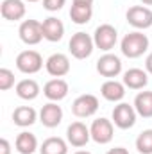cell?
I'll use <instances>...</instances> for the list:
<instances>
[{"label":"cell","instance_id":"6da1fadb","mask_svg":"<svg viewBox=\"0 0 152 154\" xmlns=\"http://www.w3.org/2000/svg\"><path fill=\"white\" fill-rule=\"evenodd\" d=\"M150 41L147 38V34H143L141 31H132L129 34H125L120 41V50L125 57L129 59H136L140 56H143L149 50Z\"/></svg>","mask_w":152,"mask_h":154},{"label":"cell","instance_id":"7a4b0ae2","mask_svg":"<svg viewBox=\"0 0 152 154\" xmlns=\"http://www.w3.org/2000/svg\"><path fill=\"white\" fill-rule=\"evenodd\" d=\"M93 48H95L93 38L90 34L82 32V31L75 32L70 38V41H68V50H70V54L75 59H86V57H90L91 52H93Z\"/></svg>","mask_w":152,"mask_h":154},{"label":"cell","instance_id":"3957f363","mask_svg":"<svg viewBox=\"0 0 152 154\" xmlns=\"http://www.w3.org/2000/svg\"><path fill=\"white\" fill-rule=\"evenodd\" d=\"M16 68L22 72V74H27V75H32V74H38L39 70L43 68V57L38 50H23L16 56Z\"/></svg>","mask_w":152,"mask_h":154},{"label":"cell","instance_id":"277c9868","mask_svg":"<svg viewBox=\"0 0 152 154\" xmlns=\"http://www.w3.org/2000/svg\"><path fill=\"white\" fill-rule=\"evenodd\" d=\"M90 133H91V140L99 145H106L113 140L114 136V124L113 120H108L104 116L97 118L91 122L90 125Z\"/></svg>","mask_w":152,"mask_h":154},{"label":"cell","instance_id":"5b68a950","mask_svg":"<svg viewBox=\"0 0 152 154\" xmlns=\"http://www.w3.org/2000/svg\"><path fill=\"white\" fill-rule=\"evenodd\" d=\"M93 41H95V47L104 50V52H109L113 50L116 41H118V31L114 29L111 23H102L95 29L93 32Z\"/></svg>","mask_w":152,"mask_h":154},{"label":"cell","instance_id":"8992f818","mask_svg":"<svg viewBox=\"0 0 152 154\" xmlns=\"http://www.w3.org/2000/svg\"><path fill=\"white\" fill-rule=\"evenodd\" d=\"M125 18H127V23L138 31H145V29L152 27V9H149L147 5L129 7L125 13Z\"/></svg>","mask_w":152,"mask_h":154},{"label":"cell","instance_id":"52a82bcc","mask_svg":"<svg viewBox=\"0 0 152 154\" xmlns=\"http://www.w3.org/2000/svg\"><path fill=\"white\" fill-rule=\"evenodd\" d=\"M99 111V99L91 93H84L79 95L75 100L72 102V113L77 118H88L93 116Z\"/></svg>","mask_w":152,"mask_h":154},{"label":"cell","instance_id":"ba28073f","mask_svg":"<svg viewBox=\"0 0 152 154\" xmlns=\"http://www.w3.org/2000/svg\"><path fill=\"white\" fill-rule=\"evenodd\" d=\"M136 116H138V113H136L134 106H131L127 102H120L118 106H114L111 118L118 129H131L136 124Z\"/></svg>","mask_w":152,"mask_h":154},{"label":"cell","instance_id":"9c48e42d","mask_svg":"<svg viewBox=\"0 0 152 154\" xmlns=\"http://www.w3.org/2000/svg\"><path fill=\"white\" fill-rule=\"evenodd\" d=\"M18 36L25 45H38L43 38V27L38 20H23L18 27Z\"/></svg>","mask_w":152,"mask_h":154},{"label":"cell","instance_id":"30bf717a","mask_svg":"<svg viewBox=\"0 0 152 154\" xmlns=\"http://www.w3.org/2000/svg\"><path fill=\"white\" fill-rule=\"evenodd\" d=\"M97 72L102 77H108V79L118 77L122 74V59H120L116 54L106 52V54L100 56L99 61H97Z\"/></svg>","mask_w":152,"mask_h":154},{"label":"cell","instance_id":"8fae6325","mask_svg":"<svg viewBox=\"0 0 152 154\" xmlns=\"http://www.w3.org/2000/svg\"><path fill=\"white\" fill-rule=\"evenodd\" d=\"M68 91H70V86H68V82H66L65 79H61V77H54V79L47 81L45 86H43V95H45L50 102H59V100L66 99Z\"/></svg>","mask_w":152,"mask_h":154},{"label":"cell","instance_id":"7c38bea8","mask_svg":"<svg viewBox=\"0 0 152 154\" xmlns=\"http://www.w3.org/2000/svg\"><path fill=\"white\" fill-rule=\"evenodd\" d=\"M91 140V133L90 127H86V124L82 122H72L66 129V142L72 147H84L88 142Z\"/></svg>","mask_w":152,"mask_h":154},{"label":"cell","instance_id":"4fadbf2b","mask_svg":"<svg viewBox=\"0 0 152 154\" xmlns=\"http://www.w3.org/2000/svg\"><path fill=\"white\" fill-rule=\"evenodd\" d=\"M25 0H2L0 4V14L7 22H18L25 16Z\"/></svg>","mask_w":152,"mask_h":154},{"label":"cell","instance_id":"5bb4252c","mask_svg":"<svg viewBox=\"0 0 152 154\" xmlns=\"http://www.w3.org/2000/svg\"><path fill=\"white\" fill-rule=\"evenodd\" d=\"M45 68L48 72V75L52 77H65L70 72V59L66 54L56 52L52 54L47 61H45Z\"/></svg>","mask_w":152,"mask_h":154},{"label":"cell","instance_id":"9a60e30c","mask_svg":"<svg viewBox=\"0 0 152 154\" xmlns=\"http://www.w3.org/2000/svg\"><path fill=\"white\" fill-rule=\"evenodd\" d=\"M39 122L48 127L54 129L63 122V108L57 106V102H48L39 109Z\"/></svg>","mask_w":152,"mask_h":154},{"label":"cell","instance_id":"2e32d148","mask_svg":"<svg viewBox=\"0 0 152 154\" xmlns=\"http://www.w3.org/2000/svg\"><path fill=\"white\" fill-rule=\"evenodd\" d=\"M41 27H43V38L50 43H57L65 36V23L56 16L45 18L41 22Z\"/></svg>","mask_w":152,"mask_h":154},{"label":"cell","instance_id":"e0dca14e","mask_svg":"<svg viewBox=\"0 0 152 154\" xmlns=\"http://www.w3.org/2000/svg\"><path fill=\"white\" fill-rule=\"evenodd\" d=\"M122 82L129 90H143L149 84V74L147 70H141V68H129L123 74Z\"/></svg>","mask_w":152,"mask_h":154},{"label":"cell","instance_id":"ac0fdd59","mask_svg":"<svg viewBox=\"0 0 152 154\" xmlns=\"http://www.w3.org/2000/svg\"><path fill=\"white\" fill-rule=\"evenodd\" d=\"M100 95L109 102H120L125 97V84L116 79H108L100 86Z\"/></svg>","mask_w":152,"mask_h":154},{"label":"cell","instance_id":"d6986e66","mask_svg":"<svg viewBox=\"0 0 152 154\" xmlns=\"http://www.w3.org/2000/svg\"><path fill=\"white\" fill-rule=\"evenodd\" d=\"M38 113L32 106H18L13 111V122L18 127H29L38 120Z\"/></svg>","mask_w":152,"mask_h":154},{"label":"cell","instance_id":"ffe728a7","mask_svg":"<svg viewBox=\"0 0 152 154\" xmlns=\"http://www.w3.org/2000/svg\"><path fill=\"white\" fill-rule=\"evenodd\" d=\"M14 91H16V95H18L20 99H23V100H34L39 95L41 88H39V84L34 79H22L20 82H16Z\"/></svg>","mask_w":152,"mask_h":154},{"label":"cell","instance_id":"44dd1931","mask_svg":"<svg viewBox=\"0 0 152 154\" xmlns=\"http://www.w3.org/2000/svg\"><path fill=\"white\" fill-rule=\"evenodd\" d=\"M14 147L20 154H34L38 149V138L29 131H22L14 140Z\"/></svg>","mask_w":152,"mask_h":154},{"label":"cell","instance_id":"7402d4cb","mask_svg":"<svg viewBox=\"0 0 152 154\" xmlns=\"http://www.w3.org/2000/svg\"><path fill=\"white\" fill-rule=\"evenodd\" d=\"M93 16V5L90 4H72L70 7V18L77 25H86Z\"/></svg>","mask_w":152,"mask_h":154},{"label":"cell","instance_id":"603a6c76","mask_svg":"<svg viewBox=\"0 0 152 154\" xmlns=\"http://www.w3.org/2000/svg\"><path fill=\"white\" fill-rule=\"evenodd\" d=\"M39 154H68V142L59 136H50L39 145Z\"/></svg>","mask_w":152,"mask_h":154},{"label":"cell","instance_id":"cb8c5ba5","mask_svg":"<svg viewBox=\"0 0 152 154\" xmlns=\"http://www.w3.org/2000/svg\"><path fill=\"white\" fill-rule=\"evenodd\" d=\"M134 109L143 118H152V91H140L134 97Z\"/></svg>","mask_w":152,"mask_h":154},{"label":"cell","instance_id":"d4e9b609","mask_svg":"<svg viewBox=\"0 0 152 154\" xmlns=\"http://www.w3.org/2000/svg\"><path fill=\"white\" fill-rule=\"evenodd\" d=\"M136 149L140 154H152V129H145L138 134Z\"/></svg>","mask_w":152,"mask_h":154},{"label":"cell","instance_id":"484cf974","mask_svg":"<svg viewBox=\"0 0 152 154\" xmlns=\"http://www.w3.org/2000/svg\"><path fill=\"white\" fill-rule=\"evenodd\" d=\"M14 86V74L9 68H0V90L7 91Z\"/></svg>","mask_w":152,"mask_h":154},{"label":"cell","instance_id":"4316f807","mask_svg":"<svg viewBox=\"0 0 152 154\" xmlns=\"http://www.w3.org/2000/svg\"><path fill=\"white\" fill-rule=\"evenodd\" d=\"M66 4V0H43V7L50 13H57L63 9V5Z\"/></svg>","mask_w":152,"mask_h":154},{"label":"cell","instance_id":"83f0119b","mask_svg":"<svg viewBox=\"0 0 152 154\" xmlns=\"http://www.w3.org/2000/svg\"><path fill=\"white\" fill-rule=\"evenodd\" d=\"M0 154H11V143L5 138L0 140Z\"/></svg>","mask_w":152,"mask_h":154},{"label":"cell","instance_id":"f1b7e54d","mask_svg":"<svg viewBox=\"0 0 152 154\" xmlns=\"http://www.w3.org/2000/svg\"><path fill=\"white\" fill-rule=\"evenodd\" d=\"M145 70H147V74L152 75V52L145 57Z\"/></svg>","mask_w":152,"mask_h":154},{"label":"cell","instance_id":"f546056e","mask_svg":"<svg viewBox=\"0 0 152 154\" xmlns=\"http://www.w3.org/2000/svg\"><path fill=\"white\" fill-rule=\"evenodd\" d=\"M106 154H129V151L125 147H114V149H109Z\"/></svg>","mask_w":152,"mask_h":154},{"label":"cell","instance_id":"4dcf8cb0","mask_svg":"<svg viewBox=\"0 0 152 154\" xmlns=\"http://www.w3.org/2000/svg\"><path fill=\"white\" fill-rule=\"evenodd\" d=\"M75 4H90V5H93V0H74Z\"/></svg>","mask_w":152,"mask_h":154},{"label":"cell","instance_id":"1f68e13d","mask_svg":"<svg viewBox=\"0 0 152 154\" xmlns=\"http://www.w3.org/2000/svg\"><path fill=\"white\" fill-rule=\"evenodd\" d=\"M143 5H152V0H141Z\"/></svg>","mask_w":152,"mask_h":154},{"label":"cell","instance_id":"d6a6232c","mask_svg":"<svg viewBox=\"0 0 152 154\" xmlns=\"http://www.w3.org/2000/svg\"><path fill=\"white\" fill-rule=\"evenodd\" d=\"M74 154H91L90 151H77V152H74Z\"/></svg>","mask_w":152,"mask_h":154},{"label":"cell","instance_id":"836d02e7","mask_svg":"<svg viewBox=\"0 0 152 154\" xmlns=\"http://www.w3.org/2000/svg\"><path fill=\"white\" fill-rule=\"evenodd\" d=\"M25 2H39V0H25Z\"/></svg>","mask_w":152,"mask_h":154}]
</instances>
